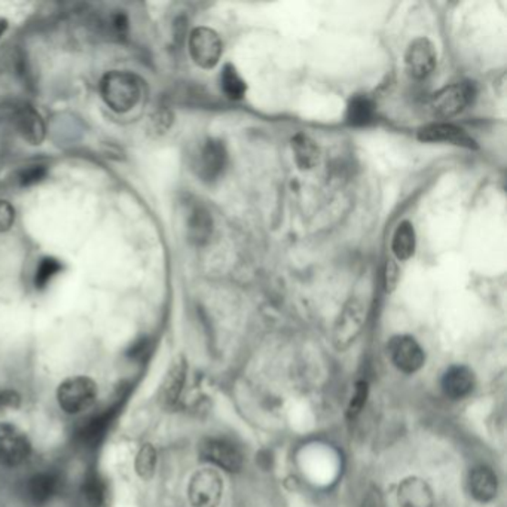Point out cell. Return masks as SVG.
Wrapping results in <instances>:
<instances>
[{"label":"cell","instance_id":"8992f818","mask_svg":"<svg viewBox=\"0 0 507 507\" xmlns=\"http://www.w3.org/2000/svg\"><path fill=\"white\" fill-rule=\"evenodd\" d=\"M189 54L195 65L203 69H213L222 56V42L215 30L208 27H197L189 35Z\"/></svg>","mask_w":507,"mask_h":507},{"label":"cell","instance_id":"603a6c76","mask_svg":"<svg viewBox=\"0 0 507 507\" xmlns=\"http://www.w3.org/2000/svg\"><path fill=\"white\" fill-rule=\"evenodd\" d=\"M292 149L293 154H295V161L302 170L313 168L319 161V147L309 136H295L292 138Z\"/></svg>","mask_w":507,"mask_h":507},{"label":"cell","instance_id":"52a82bcc","mask_svg":"<svg viewBox=\"0 0 507 507\" xmlns=\"http://www.w3.org/2000/svg\"><path fill=\"white\" fill-rule=\"evenodd\" d=\"M32 445L25 431L9 422L0 424V466L16 467L29 459Z\"/></svg>","mask_w":507,"mask_h":507},{"label":"cell","instance_id":"3957f363","mask_svg":"<svg viewBox=\"0 0 507 507\" xmlns=\"http://www.w3.org/2000/svg\"><path fill=\"white\" fill-rule=\"evenodd\" d=\"M224 494V481L219 473L208 467L192 476L188 487V499L192 507H218Z\"/></svg>","mask_w":507,"mask_h":507},{"label":"cell","instance_id":"d6986e66","mask_svg":"<svg viewBox=\"0 0 507 507\" xmlns=\"http://www.w3.org/2000/svg\"><path fill=\"white\" fill-rule=\"evenodd\" d=\"M469 490H471L473 499L487 503L497 497L499 479L490 467H475V469H472L471 475H469Z\"/></svg>","mask_w":507,"mask_h":507},{"label":"cell","instance_id":"4fadbf2b","mask_svg":"<svg viewBox=\"0 0 507 507\" xmlns=\"http://www.w3.org/2000/svg\"><path fill=\"white\" fill-rule=\"evenodd\" d=\"M61 478L54 472H41L25 481V500L33 506H46L58 494Z\"/></svg>","mask_w":507,"mask_h":507},{"label":"cell","instance_id":"5bb4252c","mask_svg":"<svg viewBox=\"0 0 507 507\" xmlns=\"http://www.w3.org/2000/svg\"><path fill=\"white\" fill-rule=\"evenodd\" d=\"M418 140L424 143L445 142L455 147L475 149L476 143L466 131L452 124H431L418 131Z\"/></svg>","mask_w":507,"mask_h":507},{"label":"cell","instance_id":"1f68e13d","mask_svg":"<svg viewBox=\"0 0 507 507\" xmlns=\"http://www.w3.org/2000/svg\"><path fill=\"white\" fill-rule=\"evenodd\" d=\"M15 210L8 201H0V232H6L13 228Z\"/></svg>","mask_w":507,"mask_h":507},{"label":"cell","instance_id":"30bf717a","mask_svg":"<svg viewBox=\"0 0 507 507\" xmlns=\"http://www.w3.org/2000/svg\"><path fill=\"white\" fill-rule=\"evenodd\" d=\"M199 454L206 461L231 473H237L243 467V455L238 448L224 439H206L199 447Z\"/></svg>","mask_w":507,"mask_h":507},{"label":"cell","instance_id":"44dd1931","mask_svg":"<svg viewBox=\"0 0 507 507\" xmlns=\"http://www.w3.org/2000/svg\"><path fill=\"white\" fill-rule=\"evenodd\" d=\"M82 500L86 507H106L107 485L98 472H88L81 487Z\"/></svg>","mask_w":507,"mask_h":507},{"label":"cell","instance_id":"7a4b0ae2","mask_svg":"<svg viewBox=\"0 0 507 507\" xmlns=\"http://www.w3.org/2000/svg\"><path fill=\"white\" fill-rule=\"evenodd\" d=\"M97 386L88 377H72L61 382L57 401L66 414L77 415L90 410L97 399Z\"/></svg>","mask_w":507,"mask_h":507},{"label":"cell","instance_id":"484cf974","mask_svg":"<svg viewBox=\"0 0 507 507\" xmlns=\"http://www.w3.org/2000/svg\"><path fill=\"white\" fill-rule=\"evenodd\" d=\"M157 462H158V455L150 443H145L138 450L136 455V473H137L143 481H149L154 478L155 471H157Z\"/></svg>","mask_w":507,"mask_h":507},{"label":"cell","instance_id":"2e32d148","mask_svg":"<svg viewBox=\"0 0 507 507\" xmlns=\"http://www.w3.org/2000/svg\"><path fill=\"white\" fill-rule=\"evenodd\" d=\"M187 360L176 359L167 370L163 384L159 387L158 401L164 408H171L179 402L185 381H187Z\"/></svg>","mask_w":507,"mask_h":507},{"label":"cell","instance_id":"e0dca14e","mask_svg":"<svg viewBox=\"0 0 507 507\" xmlns=\"http://www.w3.org/2000/svg\"><path fill=\"white\" fill-rule=\"evenodd\" d=\"M475 389V373L467 366H451L443 373L442 390L447 398L460 401L473 391Z\"/></svg>","mask_w":507,"mask_h":507},{"label":"cell","instance_id":"8fae6325","mask_svg":"<svg viewBox=\"0 0 507 507\" xmlns=\"http://www.w3.org/2000/svg\"><path fill=\"white\" fill-rule=\"evenodd\" d=\"M228 163V152L224 143L208 138L197 157V173L206 182H213L224 173Z\"/></svg>","mask_w":507,"mask_h":507},{"label":"cell","instance_id":"7c38bea8","mask_svg":"<svg viewBox=\"0 0 507 507\" xmlns=\"http://www.w3.org/2000/svg\"><path fill=\"white\" fill-rule=\"evenodd\" d=\"M13 124L16 133L30 145H41L46 138V122L33 106L21 103L13 110Z\"/></svg>","mask_w":507,"mask_h":507},{"label":"cell","instance_id":"9a60e30c","mask_svg":"<svg viewBox=\"0 0 507 507\" xmlns=\"http://www.w3.org/2000/svg\"><path fill=\"white\" fill-rule=\"evenodd\" d=\"M399 507H434V495L424 479L411 476L403 479L398 490Z\"/></svg>","mask_w":507,"mask_h":507},{"label":"cell","instance_id":"cb8c5ba5","mask_svg":"<svg viewBox=\"0 0 507 507\" xmlns=\"http://www.w3.org/2000/svg\"><path fill=\"white\" fill-rule=\"evenodd\" d=\"M375 115V105L370 98L358 96L351 98L347 107V121L354 127L368 126Z\"/></svg>","mask_w":507,"mask_h":507},{"label":"cell","instance_id":"ba28073f","mask_svg":"<svg viewBox=\"0 0 507 507\" xmlns=\"http://www.w3.org/2000/svg\"><path fill=\"white\" fill-rule=\"evenodd\" d=\"M389 356L393 365L405 373H414L421 370L426 354L421 345L410 335H398L391 338L389 344Z\"/></svg>","mask_w":507,"mask_h":507},{"label":"cell","instance_id":"7402d4cb","mask_svg":"<svg viewBox=\"0 0 507 507\" xmlns=\"http://www.w3.org/2000/svg\"><path fill=\"white\" fill-rule=\"evenodd\" d=\"M391 250H393L396 259L408 260L415 252V229L411 222L403 220L396 228L391 241Z\"/></svg>","mask_w":507,"mask_h":507},{"label":"cell","instance_id":"9c48e42d","mask_svg":"<svg viewBox=\"0 0 507 507\" xmlns=\"http://www.w3.org/2000/svg\"><path fill=\"white\" fill-rule=\"evenodd\" d=\"M436 63V48L427 37H417L406 49V70L414 79H426L429 75L433 74Z\"/></svg>","mask_w":507,"mask_h":507},{"label":"cell","instance_id":"6da1fadb","mask_svg":"<svg viewBox=\"0 0 507 507\" xmlns=\"http://www.w3.org/2000/svg\"><path fill=\"white\" fill-rule=\"evenodd\" d=\"M100 94L109 109L117 114H126L135 109L140 102L143 86L137 75L127 70H112L100 81Z\"/></svg>","mask_w":507,"mask_h":507},{"label":"cell","instance_id":"836d02e7","mask_svg":"<svg viewBox=\"0 0 507 507\" xmlns=\"http://www.w3.org/2000/svg\"><path fill=\"white\" fill-rule=\"evenodd\" d=\"M360 507H386L380 490L375 487L370 488L366 492L365 499L361 502Z\"/></svg>","mask_w":507,"mask_h":507},{"label":"cell","instance_id":"d4e9b609","mask_svg":"<svg viewBox=\"0 0 507 507\" xmlns=\"http://www.w3.org/2000/svg\"><path fill=\"white\" fill-rule=\"evenodd\" d=\"M220 84H222L224 93L232 100L243 98L246 90H248L243 77H241V75L237 72L236 67L232 65L225 66L222 74H220Z\"/></svg>","mask_w":507,"mask_h":507},{"label":"cell","instance_id":"4dcf8cb0","mask_svg":"<svg viewBox=\"0 0 507 507\" xmlns=\"http://www.w3.org/2000/svg\"><path fill=\"white\" fill-rule=\"evenodd\" d=\"M171 122H173V117H171L170 110H158L150 118V130L155 133H166L170 128Z\"/></svg>","mask_w":507,"mask_h":507},{"label":"cell","instance_id":"ffe728a7","mask_svg":"<svg viewBox=\"0 0 507 507\" xmlns=\"http://www.w3.org/2000/svg\"><path fill=\"white\" fill-rule=\"evenodd\" d=\"M187 228L189 241L195 246H204L213 234V218L210 211L201 204L192 206L188 216Z\"/></svg>","mask_w":507,"mask_h":507},{"label":"cell","instance_id":"277c9868","mask_svg":"<svg viewBox=\"0 0 507 507\" xmlns=\"http://www.w3.org/2000/svg\"><path fill=\"white\" fill-rule=\"evenodd\" d=\"M365 305L358 298H351L344 305L333 328V344L338 350L349 349L356 341L365 325Z\"/></svg>","mask_w":507,"mask_h":507},{"label":"cell","instance_id":"4316f807","mask_svg":"<svg viewBox=\"0 0 507 507\" xmlns=\"http://www.w3.org/2000/svg\"><path fill=\"white\" fill-rule=\"evenodd\" d=\"M63 269V264L56 258H44L41 264L37 267L36 276H35V286L39 290L46 289L49 281L53 280L54 277L57 276L58 272Z\"/></svg>","mask_w":507,"mask_h":507},{"label":"cell","instance_id":"5b68a950","mask_svg":"<svg viewBox=\"0 0 507 507\" xmlns=\"http://www.w3.org/2000/svg\"><path fill=\"white\" fill-rule=\"evenodd\" d=\"M475 97V88L469 82L448 86L434 94L431 100V107L434 115L441 118H451L461 114Z\"/></svg>","mask_w":507,"mask_h":507},{"label":"cell","instance_id":"d6a6232c","mask_svg":"<svg viewBox=\"0 0 507 507\" xmlns=\"http://www.w3.org/2000/svg\"><path fill=\"white\" fill-rule=\"evenodd\" d=\"M150 349H152V345H150L149 340L140 338L135 344L131 345L130 350H128V356L135 360H143L150 353Z\"/></svg>","mask_w":507,"mask_h":507},{"label":"cell","instance_id":"83f0119b","mask_svg":"<svg viewBox=\"0 0 507 507\" xmlns=\"http://www.w3.org/2000/svg\"><path fill=\"white\" fill-rule=\"evenodd\" d=\"M46 175H48V168L46 166H30L18 171L16 182L21 188H29L41 183L46 179Z\"/></svg>","mask_w":507,"mask_h":507},{"label":"cell","instance_id":"f1b7e54d","mask_svg":"<svg viewBox=\"0 0 507 507\" xmlns=\"http://www.w3.org/2000/svg\"><path fill=\"white\" fill-rule=\"evenodd\" d=\"M368 382L359 381L354 389L353 398L350 401L349 408H347V417L356 418L360 414L363 406L366 405V399H368Z\"/></svg>","mask_w":507,"mask_h":507},{"label":"cell","instance_id":"ac0fdd59","mask_svg":"<svg viewBox=\"0 0 507 507\" xmlns=\"http://www.w3.org/2000/svg\"><path fill=\"white\" fill-rule=\"evenodd\" d=\"M114 421V410H103L100 414L93 415L76 431L77 442L84 448H96L102 443L110 424Z\"/></svg>","mask_w":507,"mask_h":507},{"label":"cell","instance_id":"f546056e","mask_svg":"<svg viewBox=\"0 0 507 507\" xmlns=\"http://www.w3.org/2000/svg\"><path fill=\"white\" fill-rule=\"evenodd\" d=\"M107 29L117 37H124L128 32V18L122 11L112 14L107 20Z\"/></svg>","mask_w":507,"mask_h":507},{"label":"cell","instance_id":"e575fe53","mask_svg":"<svg viewBox=\"0 0 507 507\" xmlns=\"http://www.w3.org/2000/svg\"><path fill=\"white\" fill-rule=\"evenodd\" d=\"M6 29H8V20L0 16V36H2L5 32H6Z\"/></svg>","mask_w":507,"mask_h":507}]
</instances>
